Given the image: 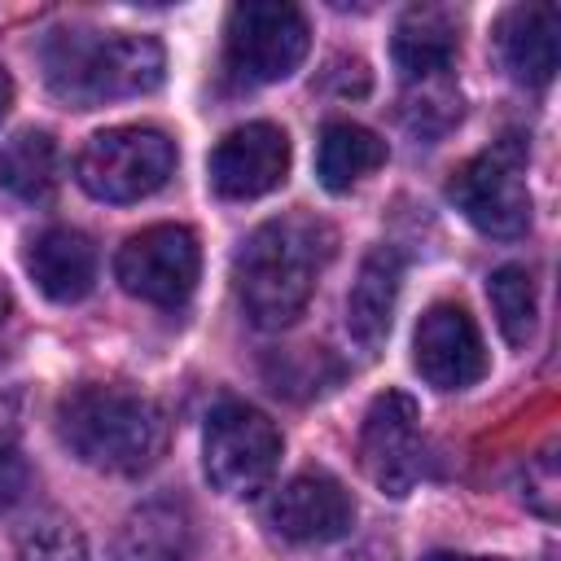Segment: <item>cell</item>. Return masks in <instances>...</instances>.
<instances>
[{
    "instance_id": "6da1fadb",
    "label": "cell",
    "mask_w": 561,
    "mask_h": 561,
    "mask_svg": "<svg viewBox=\"0 0 561 561\" xmlns=\"http://www.w3.org/2000/svg\"><path fill=\"white\" fill-rule=\"evenodd\" d=\"M333 245H337V232L307 210L259 224L232 259L237 298L250 324L254 329L294 324L316 294V276L333 259Z\"/></svg>"
},
{
    "instance_id": "7a4b0ae2",
    "label": "cell",
    "mask_w": 561,
    "mask_h": 561,
    "mask_svg": "<svg viewBox=\"0 0 561 561\" xmlns=\"http://www.w3.org/2000/svg\"><path fill=\"white\" fill-rule=\"evenodd\" d=\"M44 83L70 110H96L110 101L145 96L162 83L167 53L153 35L57 26L39 44Z\"/></svg>"
},
{
    "instance_id": "3957f363",
    "label": "cell",
    "mask_w": 561,
    "mask_h": 561,
    "mask_svg": "<svg viewBox=\"0 0 561 561\" xmlns=\"http://www.w3.org/2000/svg\"><path fill=\"white\" fill-rule=\"evenodd\" d=\"M57 434L70 456L101 473H145L167 447V416L153 399L127 386L83 381L61 394Z\"/></svg>"
},
{
    "instance_id": "277c9868",
    "label": "cell",
    "mask_w": 561,
    "mask_h": 561,
    "mask_svg": "<svg viewBox=\"0 0 561 561\" xmlns=\"http://www.w3.org/2000/svg\"><path fill=\"white\" fill-rule=\"evenodd\" d=\"M175 171V145L158 127H105L88 136V145L75 158V180L96 202H140L158 193Z\"/></svg>"
},
{
    "instance_id": "5b68a950",
    "label": "cell",
    "mask_w": 561,
    "mask_h": 561,
    "mask_svg": "<svg viewBox=\"0 0 561 561\" xmlns=\"http://www.w3.org/2000/svg\"><path fill=\"white\" fill-rule=\"evenodd\" d=\"M202 465L215 491L232 500H254L272 486L280 465V430L267 412L241 399H224L206 416L202 434Z\"/></svg>"
},
{
    "instance_id": "8992f818",
    "label": "cell",
    "mask_w": 561,
    "mask_h": 561,
    "mask_svg": "<svg viewBox=\"0 0 561 561\" xmlns=\"http://www.w3.org/2000/svg\"><path fill=\"white\" fill-rule=\"evenodd\" d=\"M456 210L486 237H522L530 228V188H526V145L504 136L500 145L473 153L447 184Z\"/></svg>"
},
{
    "instance_id": "52a82bcc",
    "label": "cell",
    "mask_w": 561,
    "mask_h": 561,
    "mask_svg": "<svg viewBox=\"0 0 561 561\" xmlns=\"http://www.w3.org/2000/svg\"><path fill=\"white\" fill-rule=\"evenodd\" d=\"M311 48V26L298 4L285 0H245L232 4L224 26V57L241 83H280L289 79Z\"/></svg>"
},
{
    "instance_id": "ba28073f",
    "label": "cell",
    "mask_w": 561,
    "mask_h": 561,
    "mask_svg": "<svg viewBox=\"0 0 561 561\" xmlns=\"http://www.w3.org/2000/svg\"><path fill=\"white\" fill-rule=\"evenodd\" d=\"M118 285L153 307H180L202 276V245L184 224H153L131 232L114 254Z\"/></svg>"
},
{
    "instance_id": "9c48e42d",
    "label": "cell",
    "mask_w": 561,
    "mask_h": 561,
    "mask_svg": "<svg viewBox=\"0 0 561 561\" xmlns=\"http://www.w3.org/2000/svg\"><path fill=\"white\" fill-rule=\"evenodd\" d=\"M359 465L368 482L403 500L421 478V408L403 390H386L368 403L359 425Z\"/></svg>"
},
{
    "instance_id": "30bf717a",
    "label": "cell",
    "mask_w": 561,
    "mask_h": 561,
    "mask_svg": "<svg viewBox=\"0 0 561 561\" xmlns=\"http://www.w3.org/2000/svg\"><path fill=\"white\" fill-rule=\"evenodd\" d=\"M412 364L434 390H465L486 377V346L460 302H434L412 337Z\"/></svg>"
},
{
    "instance_id": "8fae6325",
    "label": "cell",
    "mask_w": 561,
    "mask_h": 561,
    "mask_svg": "<svg viewBox=\"0 0 561 561\" xmlns=\"http://www.w3.org/2000/svg\"><path fill=\"white\" fill-rule=\"evenodd\" d=\"M210 188L228 202H250L285 184L289 175V136L276 123H245L232 127L210 149Z\"/></svg>"
},
{
    "instance_id": "7c38bea8",
    "label": "cell",
    "mask_w": 561,
    "mask_h": 561,
    "mask_svg": "<svg viewBox=\"0 0 561 561\" xmlns=\"http://www.w3.org/2000/svg\"><path fill=\"white\" fill-rule=\"evenodd\" d=\"M267 517L289 543H333L355 526V500L333 473L302 469L276 491Z\"/></svg>"
},
{
    "instance_id": "4fadbf2b",
    "label": "cell",
    "mask_w": 561,
    "mask_h": 561,
    "mask_svg": "<svg viewBox=\"0 0 561 561\" xmlns=\"http://www.w3.org/2000/svg\"><path fill=\"white\" fill-rule=\"evenodd\" d=\"M399 285H403V259L394 245H373L355 272V285L346 294V333L364 355H377L390 320H394V302H399Z\"/></svg>"
},
{
    "instance_id": "5bb4252c",
    "label": "cell",
    "mask_w": 561,
    "mask_h": 561,
    "mask_svg": "<svg viewBox=\"0 0 561 561\" xmlns=\"http://www.w3.org/2000/svg\"><path fill=\"white\" fill-rule=\"evenodd\" d=\"M456 53H460V18L443 4H412L399 18L394 39H390V57L403 83L447 75Z\"/></svg>"
},
{
    "instance_id": "9a60e30c",
    "label": "cell",
    "mask_w": 561,
    "mask_h": 561,
    "mask_svg": "<svg viewBox=\"0 0 561 561\" xmlns=\"http://www.w3.org/2000/svg\"><path fill=\"white\" fill-rule=\"evenodd\" d=\"M35 289L53 302H79L96 285V245L79 228H44L22 254Z\"/></svg>"
},
{
    "instance_id": "2e32d148",
    "label": "cell",
    "mask_w": 561,
    "mask_h": 561,
    "mask_svg": "<svg viewBox=\"0 0 561 561\" xmlns=\"http://www.w3.org/2000/svg\"><path fill=\"white\" fill-rule=\"evenodd\" d=\"M495 53L504 70L526 83L543 88L557 75V9L552 4H513L495 22Z\"/></svg>"
},
{
    "instance_id": "e0dca14e",
    "label": "cell",
    "mask_w": 561,
    "mask_h": 561,
    "mask_svg": "<svg viewBox=\"0 0 561 561\" xmlns=\"http://www.w3.org/2000/svg\"><path fill=\"white\" fill-rule=\"evenodd\" d=\"M193 517L180 500H149L127 513L110 561H188Z\"/></svg>"
},
{
    "instance_id": "ac0fdd59",
    "label": "cell",
    "mask_w": 561,
    "mask_h": 561,
    "mask_svg": "<svg viewBox=\"0 0 561 561\" xmlns=\"http://www.w3.org/2000/svg\"><path fill=\"white\" fill-rule=\"evenodd\" d=\"M386 162V140L368 131L364 123H329L316 145V175L329 193H351L364 175H373Z\"/></svg>"
},
{
    "instance_id": "d6986e66",
    "label": "cell",
    "mask_w": 561,
    "mask_h": 561,
    "mask_svg": "<svg viewBox=\"0 0 561 561\" xmlns=\"http://www.w3.org/2000/svg\"><path fill=\"white\" fill-rule=\"evenodd\" d=\"M0 188L31 206L57 193V145L48 131H18L0 145Z\"/></svg>"
},
{
    "instance_id": "ffe728a7",
    "label": "cell",
    "mask_w": 561,
    "mask_h": 561,
    "mask_svg": "<svg viewBox=\"0 0 561 561\" xmlns=\"http://www.w3.org/2000/svg\"><path fill=\"white\" fill-rule=\"evenodd\" d=\"M486 298H491V311H495V324L504 333L508 346H526L530 333H535V280L522 263H504L491 272L486 280Z\"/></svg>"
},
{
    "instance_id": "44dd1931",
    "label": "cell",
    "mask_w": 561,
    "mask_h": 561,
    "mask_svg": "<svg viewBox=\"0 0 561 561\" xmlns=\"http://www.w3.org/2000/svg\"><path fill=\"white\" fill-rule=\"evenodd\" d=\"M403 123H408L421 140L443 136L447 127L460 123V88H456L447 75L408 83V96H403Z\"/></svg>"
},
{
    "instance_id": "7402d4cb",
    "label": "cell",
    "mask_w": 561,
    "mask_h": 561,
    "mask_svg": "<svg viewBox=\"0 0 561 561\" xmlns=\"http://www.w3.org/2000/svg\"><path fill=\"white\" fill-rule=\"evenodd\" d=\"M18 561H88V539L70 517H39L18 535Z\"/></svg>"
},
{
    "instance_id": "603a6c76",
    "label": "cell",
    "mask_w": 561,
    "mask_h": 561,
    "mask_svg": "<svg viewBox=\"0 0 561 561\" xmlns=\"http://www.w3.org/2000/svg\"><path fill=\"white\" fill-rule=\"evenodd\" d=\"M522 495H526V504L539 513V517H557V508H561V473H557V447H543L530 465H526V478H522Z\"/></svg>"
},
{
    "instance_id": "cb8c5ba5",
    "label": "cell",
    "mask_w": 561,
    "mask_h": 561,
    "mask_svg": "<svg viewBox=\"0 0 561 561\" xmlns=\"http://www.w3.org/2000/svg\"><path fill=\"white\" fill-rule=\"evenodd\" d=\"M31 486V465L18 456V447H4L0 451V513L13 508Z\"/></svg>"
},
{
    "instance_id": "d4e9b609",
    "label": "cell",
    "mask_w": 561,
    "mask_h": 561,
    "mask_svg": "<svg viewBox=\"0 0 561 561\" xmlns=\"http://www.w3.org/2000/svg\"><path fill=\"white\" fill-rule=\"evenodd\" d=\"M18 430H22V394L4 390V394H0V451L13 447Z\"/></svg>"
},
{
    "instance_id": "484cf974",
    "label": "cell",
    "mask_w": 561,
    "mask_h": 561,
    "mask_svg": "<svg viewBox=\"0 0 561 561\" xmlns=\"http://www.w3.org/2000/svg\"><path fill=\"white\" fill-rule=\"evenodd\" d=\"M9 110H13V79H9V70L0 66V123L9 118Z\"/></svg>"
},
{
    "instance_id": "4316f807",
    "label": "cell",
    "mask_w": 561,
    "mask_h": 561,
    "mask_svg": "<svg viewBox=\"0 0 561 561\" xmlns=\"http://www.w3.org/2000/svg\"><path fill=\"white\" fill-rule=\"evenodd\" d=\"M430 561H504V557H469V552H434Z\"/></svg>"
},
{
    "instance_id": "83f0119b",
    "label": "cell",
    "mask_w": 561,
    "mask_h": 561,
    "mask_svg": "<svg viewBox=\"0 0 561 561\" xmlns=\"http://www.w3.org/2000/svg\"><path fill=\"white\" fill-rule=\"evenodd\" d=\"M9 307H13V298H9V285L0 280V324H4V316H9Z\"/></svg>"
}]
</instances>
